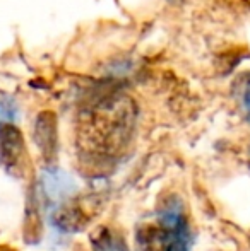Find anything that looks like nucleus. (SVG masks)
<instances>
[{
  "instance_id": "nucleus-1",
  "label": "nucleus",
  "mask_w": 250,
  "mask_h": 251,
  "mask_svg": "<svg viewBox=\"0 0 250 251\" xmlns=\"http://www.w3.org/2000/svg\"><path fill=\"white\" fill-rule=\"evenodd\" d=\"M134 126V102L124 94H113L100 100L83 113L79 140L89 154L113 157L127 147Z\"/></svg>"
},
{
  "instance_id": "nucleus-2",
  "label": "nucleus",
  "mask_w": 250,
  "mask_h": 251,
  "mask_svg": "<svg viewBox=\"0 0 250 251\" xmlns=\"http://www.w3.org/2000/svg\"><path fill=\"white\" fill-rule=\"evenodd\" d=\"M136 238L140 251H190L192 232L182 201L165 200L153 221L139 226Z\"/></svg>"
},
{
  "instance_id": "nucleus-3",
  "label": "nucleus",
  "mask_w": 250,
  "mask_h": 251,
  "mask_svg": "<svg viewBox=\"0 0 250 251\" xmlns=\"http://www.w3.org/2000/svg\"><path fill=\"white\" fill-rule=\"evenodd\" d=\"M0 166L10 176L23 178L29 171V157L24 135L14 123H0Z\"/></svg>"
},
{
  "instance_id": "nucleus-4",
  "label": "nucleus",
  "mask_w": 250,
  "mask_h": 251,
  "mask_svg": "<svg viewBox=\"0 0 250 251\" xmlns=\"http://www.w3.org/2000/svg\"><path fill=\"white\" fill-rule=\"evenodd\" d=\"M41 190H43L45 199L54 205V208H57L76 195L77 183L70 175L54 166H48L41 175Z\"/></svg>"
},
{
  "instance_id": "nucleus-5",
  "label": "nucleus",
  "mask_w": 250,
  "mask_h": 251,
  "mask_svg": "<svg viewBox=\"0 0 250 251\" xmlns=\"http://www.w3.org/2000/svg\"><path fill=\"white\" fill-rule=\"evenodd\" d=\"M34 142L38 146L43 161L48 166H54L57 157V116L52 111H43L36 116L34 122Z\"/></svg>"
},
{
  "instance_id": "nucleus-6",
  "label": "nucleus",
  "mask_w": 250,
  "mask_h": 251,
  "mask_svg": "<svg viewBox=\"0 0 250 251\" xmlns=\"http://www.w3.org/2000/svg\"><path fill=\"white\" fill-rule=\"evenodd\" d=\"M91 248L93 251H130L124 234L108 226H101L91 234Z\"/></svg>"
},
{
  "instance_id": "nucleus-7",
  "label": "nucleus",
  "mask_w": 250,
  "mask_h": 251,
  "mask_svg": "<svg viewBox=\"0 0 250 251\" xmlns=\"http://www.w3.org/2000/svg\"><path fill=\"white\" fill-rule=\"evenodd\" d=\"M242 108H244L245 115H247L250 122V75L245 79L244 86H242Z\"/></svg>"
},
{
  "instance_id": "nucleus-8",
  "label": "nucleus",
  "mask_w": 250,
  "mask_h": 251,
  "mask_svg": "<svg viewBox=\"0 0 250 251\" xmlns=\"http://www.w3.org/2000/svg\"><path fill=\"white\" fill-rule=\"evenodd\" d=\"M16 116V108L10 102H0V118L12 120Z\"/></svg>"
},
{
  "instance_id": "nucleus-9",
  "label": "nucleus",
  "mask_w": 250,
  "mask_h": 251,
  "mask_svg": "<svg viewBox=\"0 0 250 251\" xmlns=\"http://www.w3.org/2000/svg\"><path fill=\"white\" fill-rule=\"evenodd\" d=\"M0 251H16V250L9 248V246H0Z\"/></svg>"
}]
</instances>
